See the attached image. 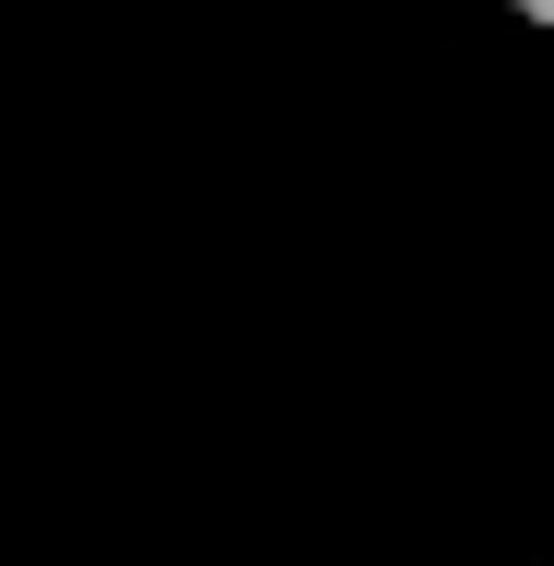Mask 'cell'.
<instances>
[{"label": "cell", "mask_w": 554, "mask_h": 566, "mask_svg": "<svg viewBox=\"0 0 554 566\" xmlns=\"http://www.w3.org/2000/svg\"><path fill=\"white\" fill-rule=\"evenodd\" d=\"M506 12H531V24H554V0H506Z\"/></svg>", "instance_id": "cell-1"}]
</instances>
